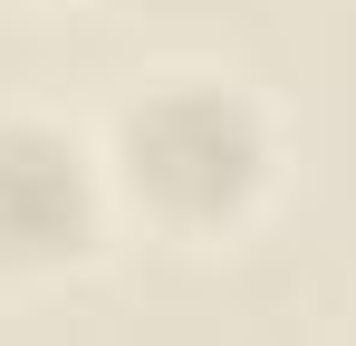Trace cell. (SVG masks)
<instances>
[{
    "label": "cell",
    "instance_id": "6da1fadb",
    "mask_svg": "<svg viewBox=\"0 0 356 346\" xmlns=\"http://www.w3.org/2000/svg\"><path fill=\"white\" fill-rule=\"evenodd\" d=\"M97 154H106L116 231L164 250H232L270 222L289 135L250 77L174 58L116 87V106L97 115Z\"/></svg>",
    "mask_w": 356,
    "mask_h": 346
},
{
    "label": "cell",
    "instance_id": "7a4b0ae2",
    "mask_svg": "<svg viewBox=\"0 0 356 346\" xmlns=\"http://www.w3.org/2000/svg\"><path fill=\"white\" fill-rule=\"evenodd\" d=\"M106 240H116V192H106L97 125L0 106V298H39L97 270Z\"/></svg>",
    "mask_w": 356,
    "mask_h": 346
},
{
    "label": "cell",
    "instance_id": "3957f363",
    "mask_svg": "<svg viewBox=\"0 0 356 346\" xmlns=\"http://www.w3.org/2000/svg\"><path fill=\"white\" fill-rule=\"evenodd\" d=\"M0 10H67V0H0Z\"/></svg>",
    "mask_w": 356,
    "mask_h": 346
}]
</instances>
